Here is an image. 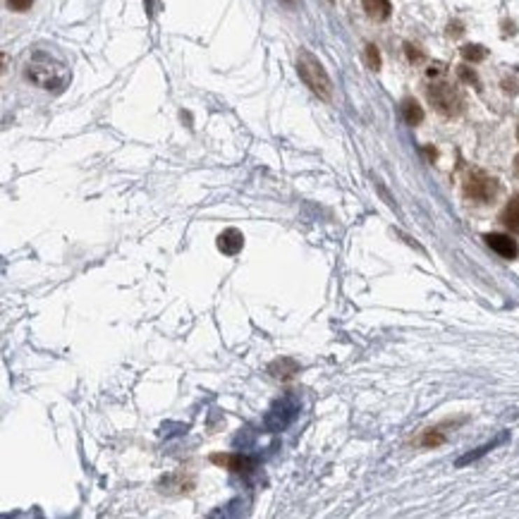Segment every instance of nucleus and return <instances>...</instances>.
Segmentation results:
<instances>
[{
	"mask_svg": "<svg viewBox=\"0 0 519 519\" xmlns=\"http://www.w3.org/2000/svg\"><path fill=\"white\" fill-rule=\"evenodd\" d=\"M297 72H299L301 82L309 87L318 99L330 101L333 99V82H330L326 67L318 62V58L309 50H299L297 55Z\"/></svg>",
	"mask_w": 519,
	"mask_h": 519,
	"instance_id": "1",
	"label": "nucleus"
},
{
	"mask_svg": "<svg viewBox=\"0 0 519 519\" xmlns=\"http://www.w3.org/2000/svg\"><path fill=\"white\" fill-rule=\"evenodd\" d=\"M27 79L41 89H58L60 84H65L67 72L60 62L43 58V55H36V58L27 65Z\"/></svg>",
	"mask_w": 519,
	"mask_h": 519,
	"instance_id": "2",
	"label": "nucleus"
},
{
	"mask_svg": "<svg viewBox=\"0 0 519 519\" xmlns=\"http://www.w3.org/2000/svg\"><path fill=\"white\" fill-rule=\"evenodd\" d=\"M429 101L438 113L448 118H455L462 113V96L460 91L448 82H436L429 87Z\"/></svg>",
	"mask_w": 519,
	"mask_h": 519,
	"instance_id": "3",
	"label": "nucleus"
},
{
	"mask_svg": "<svg viewBox=\"0 0 519 519\" xmlns=\"http://www.w3.org/2000/svg\"><path fill=\"white\" fill-rule=\"evenodd\" d=\"M464 194L471 201L488 204L498 197V182L493 178H488L486 173H471L469 178L464 180Z\"/></svg>",
	"mask_w": 519,
	"mask_h": 519,
	"instance_id": "4",
	"label": "nucleus"
},
{
	"mask_svg": "<svg viewBox=\"0 0 519 519\" xmlns=\"http://www.w3.org/2000/svg\"><path fill=\"white\" fill-rule=\"evenodd\" d=\"M211 462H215V464L225 467L230 471H237V474H247L256 467L254 460L242 457V455H211Z\"/></svg>",
	"mask_w": 519,
	"mask_h": 519,
	"instance_id": "5",
	"label": "nucleus"
},
{
	"mask_svg": "<svg viewBox=\"0 0 519 519\" xmlns=\"http://www.w3.org/2000/svg\"><path fill=\"white\" fill-rule=\"evenodd\" d=\"M244 247V235L239 230H235V227H227V230L220 232L218 237V249L225 256H235L239 249Z\"/></svg>",
	"mask_w": 519,
	"mask_h": 519,
	"instance_id": "6",
	"label": "nucleus"
},
{
	"mask_svg": "<svg viewBox=\"0 0 519 519\" xmlns=\"http://www.w3.org/2000/svg\"><path fill=\"white\" fill-rule=\"evenodd\" d=\"M486 242H488V247L493 249V252H498L503 259H517L519 247L515 239H510L507 235H488Z\"/></svg>",
	"mask_w": 519,
	"mask_h": 519,
	"instance_id": "7",
	"label": "nucleus"
},
{
	"mask_svg": "<svg viewBox=\"0 0 519 519\" xmlns=\"http://www.w3.org/2000/svg\"><path fill=\"white\" fill-rule=\"evenodd\" d=\"M364 10H367L369 17L374 20H388L390 17V0H362Z\"/></svg>",
	"mask_w": 519,
	"mask_h": 519,
	"instance_id": "8",
	"label": "nucleus"
},
{
	"mask_svg": "<svg viewBox=\"0 0 519 519\" xmlns=\"http://www.w3.org/2000/svg\"><path fill=\"white\" fill-rule=\"evenodd\" d=\"M268 371H271L276 378H292V376L297 374V364L292 362V359H278V362H273L271 367H268Z\"/></svg>",
	"mask_w": 519,
	"mask_h": 519,
	"instance_id": "9",
	"label": "nucleus"
},
{
	"mask_svg": "<svg viewBox=\"0 0 519 519\" xmlns=\"http://www.w3.org/2000/svg\"><path fill=\"white\" fill-rule=\"evenodd\" d=\"M503 222H505L507 230L519 232V197H515L505 206V211H503Z\"/></svg>",
	"mask_w": 519,
	"mask_h": 519,
	"instance_id": "10",
	"label": "nucleus"
},
{
	"mask_svg": "<svg viewBox=\"0 0 519 519\" xmlns=\"http://www.w3.org/2000/svg\"><path fill=\"white\" fill-rule=\"evenodd\" d=\"M402 118L407 120V125H419L424 120V111L416 104L414 99H404L402 101Z\"/></svg>",
	"mask_w": 519,
	"mask_h": 519,
	"instance_id": "11",
	"label": "nucleus"
},
{
	"mask_svg": "<svg viewBox=\"0 0 519 519\" xmlns=\"http://www.w3.org/2000/svg\"><path fill=\"white\" fill-rule=\"evenodd\" d=\"M462 58L469 62H481L486 58V48H483V45H464V48H462Z\"/></svg>",
	"mask_w": 519,
	"mask_h": 519,
	"instance_id": "12",
	"label": "nucleus"
},
{
	"mask_svg": "<svg viewBox=\"0 0 519 519\" xmlns=\"http://www.w3.org/2000/svg\"><path fill=\"white\" fill-rule=\"evenodd\" d=\"M364 58H367L369 70H381V53L374 43H369L367 48H364Z\"/></svg>",
	"mask_w": 519,
	"mask_h": 519,
	"instance_id": "13",
	"label": "nucleus"
},
{
	"mask_svg": "<svg viewBox=\"0 0 519 519\" xmlns=\"http://www.w3.org/2000/svg\"><path fill=\"white\" fill-rule=\"evenodd\" d=\"M443 441L445 438L438 431H426L424 438H421V445H424V448H433V445H441Z\"/></svg>",
	"mask_w": 519,
	"mask_h": 519,
	"instance_id": "14",
	"label": "nucleus"
},
{
	"mask_svg": "<svg viewBox=\"0 0 519 519\" xmlns=\"http://www.w3.org/2000/svg\"><path fill=\"white\" fill-rule=\"evenodd\" d=\"M34 5V0H8V8L15 10V13H27Z\"/></svg>",
	"mask_w": 519,
	"mask_h": 519,
	"instance_id": "15",
	"label": "nucleus"
},
{
	"mask_svg": "<svg viewBox=\"0 0 519 519\" xmlns=\"http://www.w3.org/2000/svg\"><path fill=\"white\" fill-rule=\"evenodd\" d=\"M404 50H407V55H409V60H412V62H419L421 58H424V53H421V50H416L412 43L404 45Z\"/></svg>",
	"mask_w": 519,
	"mask_h": 519,
	"instance_id": "16",
	"label": "nucleus"
},
{
	"mask_svg": "<svg viewBox=\"0 0 519 519\" xmlns=\"http://www.w3.org/2000/svg\"><path fill=\"white\" fill-rule=\"evenodd\" d=\"M460 77H464V82L476 84V74L469 72V67H460Z\"/></svg>",
	"mask_w": 519,
	"mask_h": 519,
	"instance_id": "17",
	"label": "nucleus"
},
{
	"mask_svg": "<svg viewBox=\"0 0 519 519\" xmlns=\"http://www.w3.org/2000/svg\"><path fill=\"white\" fill-rule=\"evenodd\" d=\"M515 173H517V178H519V156L515 158Z\"/></svg>",
	"mask_w": 519,
	"mask_h": 519,
	"instance_id": "18",
	"label": "nucleus"
},
{
	"mask_svg": "<svg viewBox=\"0 0 519 519\" xmlns=\"http://www.w3.org/2000/svg\"><path fill=\"white\" fill-rule=\"evenodd\" d=\"M517 136H519V129H517Z\"/></svg>",
	"mask_w": 519,
	"mask_h": 519,
	"instance_id": "19",
	"label": "nucleus"
}]
</instances>
